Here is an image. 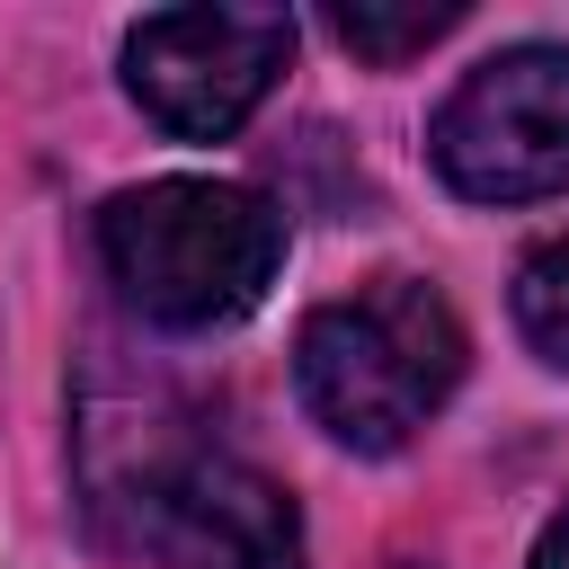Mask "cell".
<instances>
[{"mask_svg": "<svg viewBox=\"0 0 569 569\" xmlns=\"http://www.w3.org/2000/svg\"><path fill=\"white\" fill-rule=\"evenodd\" d=\"M293 382H302V409L338 445L400 453L445 409V391L462 382V320L436 284L373 276V284H356L302 320Z\"/></svg>", "mask_w": 569, "mask_h": 569, "instance_id": "6da1fadb", "label": "cell"}, {"mask_svg": "<svg viewBox=\"0 0 569 569\" xmlns=\"http://www.w3.org/2000/svg\"><path fill=\"white\" fill-rule=\"evenodd\" d=\"M293 18L284 9H160L124 36L133 107L178 142H222L284 71Z\"/></svg>", "mask_w": 569, "mask_h": 569, "instance_id": "277c9868", "label": "cell"}, {"mask_svg": "<svg viewBox=\"0 0 569 569\" xmlns=\"http://www.w3.org/2000/svg\"><path fill=\"white\" fill-rule=\"evenodd\" d=\"M98 258L151 329H222L258 311V293L276 284L284 222L267 196L231 178H151L107 196Z\"/></svg>", "mask_w": 569, "mask_h": 569, "instance_id": "7a4b0ae2", "label": "cell"}, {"mask_svg": "<svg viewBox=\"0 0 569 569\" xmlns=\"http://www.w3.org/2000/svg\"><path fill=\"white\" fill-rule=\"evenodd\" d=\"M436 169L471 204H533L569 187V44L489 53L427 133Z\"/></svg>", "mask_w": 569, "mask_h": 569, "instance_id": "3957f363", "label": "cell"}, {"mask_svg": "<svg viewBox=\"0 0 569 569\" xmlns=\"http://www.w3.org/2000/svg\"><path fill=\"white\" fill-rule=\"evenodd\" d=\"M142 533L160 569H302L293 498L240 453H178L142 489Z\"/></svg>", "mask_w": 569, "mask_h": 569, "instance_id": "5b68a950", "label": "cell"}, {"mask_svg": "<svg viewBox=\"0 0 569 569\" xmlns=\"http://www.w3.org/2000/svg\"><path fill=\"white\" fill-rule=\"evenodd\" d=\"M533 569H569V507H560V516L533 533Z\"/></svg>", "mask_w": 569, "mask_h": 569, "instance_id": "ba28073f", "label": "cell"}, {"mask_svg": "<svg viewBox=\"0 0 569 569\" xmlns=\"http://www.w3.org/2000/svg\"><path fill=\"white\" fill-rule=\"evenodd\" d=\"M453 27H462V0H338L329 9V36L356 62H409Z\"/></svg>", "mask_w": 569, "mask_h": 569, "instance_id": "8992f818", "label": "cell"}, {"mask_svg": "<svg viewBox=\"0 0 569 569\" xmlns=\"http://www.w3.org/2000/svg\"><path fill=\"white\" fill-rule=\"evenodd\" d=\"M516 329H525V347H533L542 365L569 373V231L542 240V249L516 267Z\"/></svg>", "mask_w": 569, "mask_h": 569, "instance_id": "52a82bcc", "label": "cell"}]
</instances>
